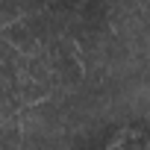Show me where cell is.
Wrapping results in <instances>:
<instances>
[{
	"instance_id": "1",
	"label": "cell",
	"mask_w": 150,
	"mask_h": 150,
	"mask_svg": "<svg viewBox=\"0 0 150 150\" xmlns=\"http://www.w3.org/2000/svg\"><path fill=\"white\" fill-rule=\"evenodd\" d=\"M15 94H18V100H21V106H24V109H27V106H38V103L50 100V88H47V86H41V83H35V80H30V77H24V74H18Z\"/></svg>"
}]
</instances>
